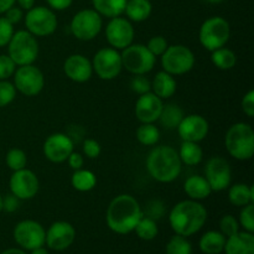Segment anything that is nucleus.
I'll return each instance as SVG.
<instances>
[{
    "instance_id": "1",
    "label": "nucleus",
    "mask_w": 254,
    "mask_h": 254,
    "mask_svg": "<svg viewBox=\"0 0 254 254\" xmlns=\"http://www.w3.org/2000/svg\"><path fill=\"white\" fill-rule=\"evenodd\" d=\"M141 217L143 210L135 197L123 193L111 201L107 208L106 221L114 233L128 235L133 232Z\"/></svg>"
},
{
    "instance_id": "2",
    "label": "nucleus",
    "mask_w": 254,
    "mask_h": 254,
    "mask_svg": "<svg viewBox=\"0 0 254 254\" xmlns=\"http://www.w3.org/2000/svg\"><path fill=\"white\" fill-rule=\"evenodd\" d=\"M207 221V210L195 200L176 203L169 215V223L176 235L190 237L197 233Z\"/></svg>"
},
{
    "instance_id": "3",
    "label": "nucleus",
    "mask_w": 254,
    "mask_h": 254,
    "mask_svg": "<svg viewBox=\"0 0 254 254\" xmlns=\"http://www.w3.org/2000/svg\"><path fill=\"white\" fill-rule=\"evenodd\" d=\"M183 163L179 153L169 145L154 148L146 158V169L154 180L168 184L180 176Z\"/></svg>"
},
{
    "instance_id": "4",
    "label": "nucleus",
    "mask_w": 254,
    "mask_h": 254,
    "mask_svg": "<svg viewBox=\"0 0 254 254\" xmlns=\"http://www.w3.org/2000/svg\"><path fill=\"white\" fill-rule=\"evenodd\" d=\"M225 145L228 154L237 160L252 159L254 154V131L248 123L233 124L225 136Z\"/></svg>"
},
{
    "instance_id": "5",
    "label": "nucleus",
    "mask_w": 254,
    "mask_h": 254,
    "mask_svg": "<svg viewBox=\"0 0 254 254\" xmlns=\"http://www.w3.org/2000/svg\"><path fill=\"white\" fill-rule=\"evenodd\" d=\"M7 55L16 66L32 64L39 56V42L27 30H19L7 44Z\"/></svg>"
},
{
    "instance_id": "6",
    "label": "nucleus",
    "mask_w": 254,
    "mask_h": 254,
    "mask_svg": "<svg viewBox=\"0 0 254 254\" xmlns=\"http://www.w3.org/2000/svg\"><path fill=\"white\" fill-rule=\"evenodd\" d=\"M230 24L221 16L208 17L202 22L198 32L200 44L210 52L225 46L230 40Z\"/></svg>"
},
{
    "instance_id": "7",
    "label": "nucleus",
    "mask_w": 254,
    "mask_h": 254,
    "mask_svg": "<svg viewBox=\"0 0 254 254\" xmlns=\"http://www.w3.org/2000/svg\"><path fill=\"white\" fill-rule=\"evenodd\" d=\"M160 57L163 71L173 76H181V74L188 73L195 66V55L188 46H184V45L168 46V49Z\"/></svg>"
},
{
    "instance_id": "8",
    "label": "nucleus",
    "mask_w": 254,
    "mask_h": 254,
    "mask_svg": "<svg viewBox=\"0 0 254 254\" xmlns=\"http://www.w3.org/2000/svg\"><path fill=\"white\" fill-rule=\"evenodd\" d=\"M121 57L123 68L133 74H146L156 64V57L145 45L140 44H131L122 50Z\"/></svg>"
},
{
    "instance_id": "9",
    "label": "nucleus",
    "mask_w": 254,
    "mask_h": 254,
    "mask_svg": "<svg viewBox=\"0 0 254 254\" xmlns=\"http://www.w3.org/2000/svg\"><path fill=\"white\" fill-rule=\"evenodd\" d=\"M103 26L102 16L94 9H84L77 12L71 20L69 30L76 39L91 41L98 36Z\"/></svg>"
},
{
    "instance_id": "10",
    "label": "nucleus",
    "mask_w": 254,
    "mask_h": 254,
    "mask_svg": "<svg viewBox=\"0 0 254 254\" xmlns=\"http://www.w3.org/2000/svg\"><path fill=\"white\" fill-rule=\"evenodd\" d=\"M26 30L35 37L52 35L57 29V17L54 10L46 6H34L25 16Z\"/></svg>"
},
{
    "instance_id": "11",
    "label": "nucleus",
    "mask_w": 254,
    "mask_h": 254,
    "mask_svg": "<svg viewBox=\"0 0 254 254\" xmlns=\"http://www.w3.org/2000/svg\"><path fill=\"white\" fill-rule=\"evenodd\" d=\"M14 240L24 251H32L44 247L46 240V231L34 220H24L14 228Z\"/></svg>"
},
{
    "instance_id": "12",
    "label": "nucleus",
    "mask_w": 254,
    "mask_h": 254,
    "mask_svg": "<svg viewBox=\"0 0 254 254\" xmlns=\"http://www.w3.org/2000/svg\"><path fill=\"white\" fill-rule=\"evenodd\" d=\"M14 86L24 96H37L45 87L44 73L34 64L19 66L15 69Z\"/></svg>"
},
{
    "instance_id": "13",
    "label": "nucleus",
    "mask_w": 254,
    "mask_h": 254,
    "mask_svg": "<svg viewBox=\"0 0 254 254\" xmlns=\"http://www.w3.org/2000/svg\"><path fill=\"white\" fill-rule=\"evenodd\" d=\"M92 67L97 76L104 81H111L119 76L123 68L122 57L118 50L113 47L101 49L93 57Z\"/></svg>"
},
{
    "instance_id": "14",
    "label": "nucleus",
    "mask_w": 254,
    "mask_h": 254,
    "mask_svg": "<svg viewBox=\"0 0 254 254\" xmlns=\"http://www.w3.org/2000/svg\"><path fill=\"white\" fill-rule=\"evenodd\" d=\"M134 27L128 19L122 16L112 17L107 24L106 37L111 47L116 50H124L133 44Z\"/></svg>"
},
{
    "instance_id": "15",
    "label": "nucleus",
    "mask_w": 254,
    "mask_h": 254,
    "mask_svg": "<svg viewBox=\"0 0 254 254\" xmlns=\"http://www.w3.org/2000/svg\"><path fill=\"white\" fill-rule=\"evenodd\" d=\"M10 191L19 200H30L39 192L40 183L36 174L29 169L14 171L9 181Z\"/></svg>"
},
{
    "instance_id": "16",
    "label": "nucleus",
    "mask_w": 254,
    "mask_h": 254,
    "mask_svg": "<svg viewBox=\"0 0 254 254\" xmlns=\"http://www.w3.org/2000/svg\"><path fill=\"white\" fill-rule=\"evenodd\" d=\"M205 179L212 191H223L231 186L232 171L227 160L220 156L211 158L205 166Z\"/></svg>"
},
{
    "instance_id": "17",
    "label": "nucleus",
    "mask_w": 254,
    "mask_h": 254,
    "mask_svg": "<svg viewBox=\"0 0 254 254\" xmlns=\"http://www.w3.org/2000/svg\"><path fill=\"white\" fill-rule=\"evenodd\" d=\"M76 240V230L73 226L66 221L54 222L46 231L45 245L52 251L61 252L72 246Z\"/></svg>"
},
{
    "instance_id": "18",
    "label": "nucleus",
    "mask_w": 254,
    "mask_h": 254,
    "mask_svg": "<svg viewBox=\"0 0 254 254\" xmlns=\"http://www.w3.org/2000/svg\"><path fill=\"white\" fill-rule=\"evenodd\" d=\"M42 149L47 160L55 164H61L67 161L68 156L73 151V141L66 134L55 133L47 136Z\"/></svg>"
},
{
    "instance_id": "19",
    "label": "nucleus",
    "mask_w": 254,
    "mask_h": 254,
    "mask_svg": "<svg viewBox=\"0 0 254 254\" xmlns=\"http://www.w3.org/2000/svg\"><path fill=\"white\" fill-rule=\"evenodd\" d=\"M176 129L183 141L198 143L207 136L210 127H208V122L202 116L190 114V116L184 117Z\"/></svg>"
},
{
    "instance_id": "20",
    "label": "nucleus",
    "mask_w": 254,
    "mask_h": 254,
    "mask_svg": "<svg viewBox=\"0 0 254 254\" xmlns=\"http://www.w3.org/2000/svg\"><path fill=\"white\" fill-rule=\"evenodd\" d=\"M164 102L153 92L141 94L135 103V116L141 123H155L163 111Z\"/></svg>"
},
{
    "instance_id": "21",
    "label": "nucleus",
    "mask_w": 254,
    "mask_h": 254,
    "mask_svg": "<svg viewBox=\"0 0 254 254\" xmlns=\"http://www.w3.org/2000/svg\"><path fill=\"white\" fill-rule=\"evenodd\" d=\"M64 71L71 81L84 83L91 79L93 74V67H92V62L86 56L74 54L66 59L64 64Z\"/></svg>"
},
{
    "instance_id": "22",
    "label": "nucleus",
    "mask_w": 254,
    "mask_h": 254,
    "mask_svg": "<svg viewBox=\"0 0 254 254\" xmlns=\"http://www.w3.org/2000/svg\"><path fill=\"white\" fill-rule=\"evenodd\" d=\"M226 254H254V236L247 231H238L231 237L226 238Z\"/></svg>"
},
{
    "instance_id": "23",
    "label": "nucleus",
    "mask_w": 254,
    "mask_h": 254,
    "mask_svg": "<svg viewBox=\"0 0 254 254\" xmlns=\"http://www.w3.org/2000/svg\"><path fill=\"white\" fill-rule=\"evenodd\" d=\"M184 190H185L186 195L190 197V200L195 201L205 200L212 192L210 184L207 183L205 176L201 175L189 176L184 184Z\"/></svg>"
},
{
    "instance_id": "24",
    "label": "nucleus",
    "mask_w": 254,
    "mask_h": 254,
    "mask_svg": "<svg viewBox=\"0 0 254 254\" xmlns=\"http://www.w3.org/2000/svg\"><path fill=\"white\" fill-rule=\"evenodd\" d=\"M176 87H178V83L173 74L165 71L158 72L151 82V91L161 99H168L173 97L176 92Z\"/></svg>"
},
{
    "instance_id": "25",
    "label": "nucleus",
    "mask_w": 254,
    "mask_h": 254,
    "mask_svg": "<svg viewBox=\"0 0 254 254\" xmlns=\"http://www.w3.org/2000/svg\"><path fill=\"white\" fill-rule=\"evenodd\" d=\"M151 11H153V5L150 0H128L124 9L129 21L135 22L145 21L151 15Z\"/></svg>"
},
{
    "instance_id": "26",
    "label": "nucleus",
    "mask_w": 254,
    "mask_h": 254,
    "mask_svg": "<svg viewBox=\"0 0 254 254\" xmlns=\"http://www.w3.org/2000/svg\"><path fill=\"white\" fill-rule=\"evenodd\" d=\"M226 237L220 231H208L201 237L198 247L205 254H221L225 250Z\"/></svg>"
},
{
    "instance_id": "27",
    "label": "nucleus",
    "mask_w": 254,
    "mask_h": 254,
    "mask_svg": "<svg viewBox=\"0 0 254 254\" xmlns=\"http://www.w3.org/2000/svg\"><path fill=\"white\" fill-rule=\"evenodd\" d=\"M228 200L232 205L243 207L254 202V188L246 184H235L228 191Z\"/></svg>"
},
{
    "instance_id": "28",
    "label": "nucleus",
    "mask_w": 254,
    "mask_h": 254,
    "mask_svg": "<svg viewBox=\"0 0 254 254\" xmlns=\"http://www.w3.org/2000/svg\"><path fill=\"white\" fill-rule=\"evenodd\" d=\"M127 1L128 0H92V5L101 16L112 19L124 14Z\"/></svg>"
},
{
    "instance_id": "29",
    "label": "nucleus",
    "mask_w": 254,
    "mask_h": 254,
    "mask_svg": "<svg viewBox=\"0 0 254 254\" xmlns=\"http://www.w3.org/2000/svg\"><path fill=\"white\" fill-rule=\"evenodd\" d=\"M184 117L185 116H184L183 109L178 104L169 103L164 104L163 111H161V114L158 121H160L161 126L164 128L169 129V130H174V129L178 128Z\"/></svg>"
},
{
    "instance_id": "30",
    "label": "nucleus",
    "mask_w": 254,
    "mask_h": 254,
    "mask_svg": "<svg viewBox=\"0 0 254 254\" xmlns=\"http://www.w3.org/2000/svg\"><path fill=\"white\" fill-rule=\"evenodd\" d=\"M181 163L188 166H195L202 161L203 151L198 143L193 141H183L180 151H178Z\"/></svg>"
},
{
    "instance_id": "31",
    "label": "nucleus",
    "mask_w": 254,
    "mask_h": 254,
    "mask_svg": "<svg viewBox=\"0 0 254 254\" xmlns=\"http://www.w3.org/2000/svg\"><path fill=\"white\" fill-rule=\"evenodd\" d=\"M71 184L74 190L79 192H87V191L93 190L97 184V178L92 171L79 169V170H74L71 178Z\"/></svg>"
},
{
    "instance_id": "32",
    "label": "nucleus",
    "mask_w": 254,
    "mask_h": 254,
    "mask_svg": "<svg viewBox=\"0 0 254 254\" xmlns=\"http://www.w3.org/2000/svg\"><path fill=\"white\" fill-rule=\"evenodd\" d=\"M211 61H212V64L217 68L227 71V69L233 68L236 66V64H237V56H236V54L232 50L223 46L211 52Z\"/></svg>"
},
{
    "instance_id": "33",
    "label": "nucleus",
    "mask_w": 254,
    "mask_h": 254,
    "mask_svg": "<svg viewBox=\"0 0 254 254\" xmlns=\"http://www.w3.org/2000/svg\"><path fill=\"white\" fill-rule=\"evenodd\" d=\"M134 231H135L136 236L143 241H153L159 233L156 221L144 215L138 222V225L135 226Z\"/></svg>"
},
{
    "instance_id": "34",
    "label": "nucleus",
    "mask_w": 254,
    "mask_h": 254,
    "mask_svg": "<svg viewBox=\"0 0 254 254\" xmlns=\"http://www.w3.org/2000/svg\"><path fill=\"white\" fill-rule=\"evenodd\" d=\"M136 139L145 146L155 145L160 139V131L158 127L154 126V123H141L136 130Z\"/></svg>"
},
{
    "instance_id": "35",
    "label": "nucleus",
    "mask_w": 254,
    "mask_h": 254,
    "mask_svg": "<svg viewBox=\"0 0 254 254\" xmlns=\"http://www.w3.org/2000/svg\"><path fill=\"white\" fill-rule=\"evenodd\" d=\"M166 254H192V246L188 237L175 235L170 238L165 248Z\"/></svg>"
},
{
    "instance_id": "36",
    "label": "nucleus",
    "mask_w": 254,
    "mask_h": 254,
    "mask_svg": "<svg viewBox=\"0 0 254 254\" xmlns=\"http://www.w3.org/2000/svg\"><path fill=\"white\" fill-rule=\"evenodd\" d=\"M5 161H6V165L9 166V169H11L12 171H17L26 168L27 156L24 150L14 148L7 151Z\"/></svg>"
},
{
    "instance_id": "37",
    "label": "nucleus",
    "mask_w": 254,
    "mask_h": 254,
    "mask_svg": "<svg viewBox=\"0 0 254 254\" xmlns=\"http://www.w3.org/2000/svg\"><path fill=\"white\" fill-rule=\"evenodd\" d=\"M16 92L14 83L7 79L0 81V108L9 106L16 97Z\"/></svg>"
},
{
    "instance_id": "38",
    "label": "nucleus",
    "mask_w": 254,
    "mask_h": 254,
    "mask_svg": "<svg viewBox=\"0 0 254 254\" xmlns=\"http://www.w3.org/2000/svg\"><path fill=\"white\" fill-rule=\"evenodd\" d=\"M240 231V222L232 215H226L220 221V232L226 238L231 237Z\"/></svg>"
},
{
    "instance_id": "39",
    "label": "nucleus",
    "mask_w": 254,
    "mask_h": 254,
    "mask_svg": "<svg viewBox=\"0 0 254 254\" xmlns=\"http://www.w3.org/2000/svg\"><path fill=\"white\" fill-rule=\"evenodd\" d=\"M240 226L245 228L247 232H254V205L250 203L247 206H243L240 213Z\"/></svg>"
},
{
    "instance_id": "40",
    "label": "nucleus",
    "mask_w": 254,
    "mask_h": 254,
    "mask_svg": "<svg viewBox=\"0 0 254 254\" xmlns=\"http://www.w3.org/2000/svg\"><path fill=\"white\" fill-rule=\"evenodd\" d=\"M131 91L138 93L139 96L151 92V82L145 77V74H134L130 81Z\"/></svg>"
},
{
    "instance_id": "41",
    "label": "nucleus",
    "mask_w": 254,
    "mask_h": 254,
    "mask_svg": "<svg viewBox=\"0 0 254 254\" xmlns=\"http://www.w3.org/2000/svg\"><path fill=\"white\" fill-rule=\"evenodd\" d=\"M16 64L9 57V55H0V81L9 79L14 76Z\"/></svg>"
},
{
    "instance_id": "42",
    "label": "nucleus",
    "mask_w": 254,
    "mask_h": 254,
    "mask_svg": "<svg viewBox=\"0 0 254 254\" xmlns=\"http://www.w3.org/2000/svg\"><path fill=\"white\" fill-rule=\"evenodd\" d=\"M168 41L165 40V37L163 36H154L146 44L149 51L154 55V56H161V55L165 52V50L168 49Z\"/></svg>"
},
{
    "instance_id": "43",
    "label": "nucleus",
    "mask_w": 254,
    "mask_h": 254,
    "mask_svg": "<svg viewBox=\"0 0 254 254\" xmlns=\"http://www.w3.org/2000/svg\"><path fill=\"white\" fill-rule=\"evenodd\" d=\"M14 32V25L10 24L4 16L0 17V47L7 46Z\"/></svg>"
},
{
    "instance_id": "44",
    "label": "nucleus",
    "mask_w": 254,
    "mask_h": 254,
    "mask_svg": "<svg viewBox=\"0 0 254 254\" xmlns=\"http://www.w3.org/2000/svg\"><path fill=\"white\" fill-rule=\"evenodd\" d=\"M83 153L88 159H97L101 155V145L94 139H86L83 143Z\"/></svg>"
},
{
    "instance_id": "45",
    "label": "nucleus",
    "mask_w": 254,
    "mask_h": 254,
    "mask_svg": "<svg viewBox=\"0 0 254 254\" xmlns=\"http://www.w3.org/2000/svg\"><path fill=\"white\" fill-rule=\"evenodd\" d=\"M242 111L248 118L254 117V91L251 89L242 98Z\"/></svg>"
},
{
    "instance_id": "46",
    "label": "nucleus",
    "mask_w": 254,
    "mask_h": 254,
    "mask_svg": "<svg viewBox=\"0 0 254 254\" xmlns=\"http://www.w3.org/2000/svg\"><path fill=\"white\" fill-rule=\"evenodd\" d=\"M4 14H5V16H4L5 19H6L7 21L12 25L19 24V22L22 20V17H24V11H22L21 7L15 6V5H12L10 9H7Z\"/></svg>"
},
{
    "instance_id": "47",
    "label": "nucleus",
    "mask_w": 254,
    "mask_h": 254,
    "mask_svg": "<svg viewBox=\"0 0 254 254\" xmlns=\"http://www.w3.org/2000/svg\"><path fill=\"white\" fill-rule=\"evenodd\" d=\"M20 201L21 200H19L16 196L12 195V193H9L5 197H2V211L9 213L15 212L20 207Z\"/></svg>"
},
{
    "instance_id": "48",
    "label": "nucleus",
    "mask_w": 254,
    "mask_h": 254,
    "mask_svg": "<svg viewBox=\"0 0 254 254\" xmlns=\"http://www.w3.org/2000/svg\"><path fill=\"white\" fill-rule=\"evenodd\" d=\"M164 213V205L158 200L151 201L148 205V217L153 218V220H158L161 217Z\"/></svg>"
},
{
    "instance_id": "49",
    "label": "nucleus",
    "mask_w": 254,
    "mask_h": 254,
    "mask_svg": "<svg viewBox=\"0 0 254 254\" xmlns=\"http://www.w3.org/2000/svg\"><path fill=\"white\" fill-rule=\"evenodd\" d=\"M46 2L49 4L50 9L61 11V10L68 9L72 2H73V0H46Z\"/></svg>"
},
{
    "instance_id": "50",
    "label": "nucleus",
    "mask_w": 254,
    "mask_h": 254,
    "mask_svg": "<svg viewBox=\"0 0 254 254\" xmlns=\"http://www.w3.org/2000/svg\"><path fill=\"white\" fill-rule=\"evenodd\" d=\"M67 161H68V165L71 166L73 170H79V169H82V166H83L84 159L79 153H74V151H72L71 155H69L68 159H67Z\"/></svg>"
},
{
    "instance_id": "51",
    "label": "nucleus",
    "mask_w": 254,
    "mask_h": 254,
    "mask_svg": "<svg viewBox=\"0 0 254 254\" xmlns=\"http://www.w3.org/2000/svg\"><path fill=\"white\" fill-rule=\"evenodd\" d=\"M15 2H17L19 7H21L22 10H30L35 6V0H15Z\"/></svg>"
},
{
    "instance_id": "52",
    "label": "nucleus",
    "mask_w": 254,
    "mask_h": 254,
    "mask_svg": "<svg viewBox=\"0 0 254 254\" xmlns=\"http://www.w3.org/2000/svg\"><path fill=\"white\" fill-rule=\"evenodd\" d=\"M12 5H15V0H0V15L4 14Z\"/></svg>"
},
{
    "instance_id": "53",
    "label": "nucleus",
    "mask_w": 254,
    "mask_h": 254,
    "mask_svg": "<svg viewBox=\"0 0 254 254\" xmlns=\"http://www.w3.org/2000/svg\"><path fill=\"white\" fill-rule=\"evenodd\" d=\"M0 254H27L25 252L24 250H21V248H9V250L4 251V252H1Z\"/></svg>"
},
{
    "instance_id": "54",
    "label": "nucleus",
    "mask_w": 254,
    "mask_h": 254,
    "mask_svg": "<svg viewBox=\"0 0 254 254\" xmlns=\"http://www.w3.org/2000/svg\"><path fill=\"white\" fill-rule=\"evenodd\" d=\"M30 252H31L30 254H50L49 251L44 247H39V248H36V250L30 251Z\"/></svg>"
},
{
    "instance_id": "55",
    "label": "nucleus",
    "mask_w": 254,
    "mask_h": 254,
    "mask_svg": "<svg viewBox=\"0 0 254 254\" xmlns=\"http://www.w3.org/2000/svg\"><path fill=\"white\" fill-rule=\"evenodd\" d=\"M207 2H211V4H220V2L225 1V0H206Z\"/></svg>"
},
{
    "instance_id": "56",
    "label": "nucleus",
    "mask_w": 254,
    "mask_h": 254,
    "mask_svg": "<svg viewBox=\"0 0 254 254\" xmlns=\"http://www.w3.org/2000/svg\"><path fill=\"white\" fill-rule=\"evenodd\" d=\"M2 211V196L0 195V212Z\"/></svg>"
}]
</instances>
